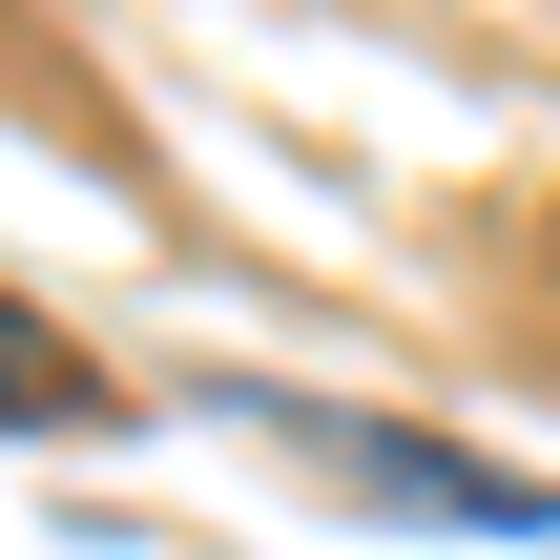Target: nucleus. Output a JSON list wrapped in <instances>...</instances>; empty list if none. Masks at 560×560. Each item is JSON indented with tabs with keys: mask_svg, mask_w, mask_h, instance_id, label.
Instances as JSON below:
<instances>
[{
	"mask_svg": "<svg viewBox=\"0 0 560 560\" xmlns=\"http://www.w3.org/2000/svg\"><path fill=\"white\" fill-rule=\"evenodd\" d=\"M249 436L332 457V499H374V520H457V540H560V499H540V478H499V457H457V436H395V416H332V395H249Z\"/></svg>",
	"mask_w": 560,
	"mask_h": 560,
	"instance_id": "obj_1",
	"label": "nucleus"
},
{
	"mask_svg": "<svg viewBox=\"0 0 560 560\" xmlns=\"http://www.w3.org/2000/svg\"><path fill=\"white\" fill-rule=\"evenodd\" d=\"M83 416H104V353H83V332H42V312L0 291V436H83Z\"/></svg>",
	"mask_w": 560,
	"mask_h": 560,
	"instance_id": "obj_2",
	"label": "nucleus"
}]
</instances>
